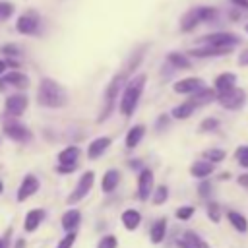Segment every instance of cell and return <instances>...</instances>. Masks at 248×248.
<instances>
[{
    "mask_svg": "<svg viewBox=\"0 0 248 248\" xmlns=\"http://www.w3.org/2000/svg\"><path fill=\"white\" fill-rule=\"evenodd\" d=\"M93 182H95V172H93V170L83 172V176H81V178H79V182H78V188L68 196V203H76V202L83 200V198L87 196V192L91 190Z\"/></svg>",
    "mask_w": 248,
    "mask_h": 248,
    "instance_id": "7",
    "label": "cell"
},
{
    "mask_svg": "<svg viewBox=\"0 0 248 248\" xmlns=\"http://www.w3.org/2000/svg\"><path fill=\"white\" fill-rule=\"evenodd\" d=\"M97 248H116V238H114L112 234H108V236H103V238L99 240Z\"/></svg>",
    "mask_w": 248,
    "mask_h": 248,
    "instance_id": "37",
    "label": "cell"
},
{
    "mask_svg": "<svg viewBox=\"0 0 248 248\" xmlns=\"http://www.w3.org/2000/svg\"><path fill=\"white\" fill-rule=\"evenodd\" d=\"M153 190V172L149 169H143L140 172V178H138V194H140V200H147L149 194Z\"/></svg>",
    "mask_w": 248,
    "mask_h": 248,
    "instance_id": "13",
    "label": "cell"
},
{
    "mask_svg": "<svg viewBox=\"0 0 248 248\" xmlns=\"http://www.w3.org/2000/svg\"><path fill=\"white\" fill-rule=\"evenodd\" d=\"M2 52L8 54V56H19L21 50H19L17 45H4V46H2Z\"/></svg>",
    "mask_w": 248,
    "mask_h": 248,
    "instance_id": "39",
    "label": "cell"
},
{
    "mask_svg": "<svg viewBox=\"0 0 248 248\" xmlns=\"http://www.w3.org/2000/svg\"><path fill=\"white\" fill-rule=\"evenodd\" d=\"M202 87H205L202 78H184V79H180L172 85L174 93H180V95H192L194 91H198Z\"/></svg>",
    "mask_w": 248,
    "mask_h": 248,
    "instance_id": "10",
    "label": "cell"
},
{
    "mask_svg": "<svg viewBox=\"0 0 248 248\" xmlns=\"http://www.w3.org/2000/svg\"><path fill=\"white\" fill-rule=\"evenodd\" d=\"M4 244H6V240H0V248H2V246H4Z\"/></svg>",
    "mask_w": 248,
    "mask_h": 248,
    "instance_id": "48",
    "label": "cell"
},
{
    "mask_svg": "<svg viewBox=\"0 0 248 248\" xmlns=\"http://www.w3.org/2000/svg\"><path fill=\"white\" fill-rule=\"evenodd\" d=\"M108 145H110V138H107V136L93 140V141L89 143V147H87V155H89V159H97V157H101L103 151H105Z\"/></svg>",
    "mask_w": 248,
    "mask_h": 248,
    "instance_id": "17",
    "label": "cell"
},
{
    "mask_svg": "<svg viewBox=\"0 0 248 248\" xmlns=\"http://www.w3.org/2000/svg\"><path fill=\"white\" fill-rule=\"evenodd\" d=\"M182 238H184L186 242H190V244H192L194 248H209V244H207V242H205V240H203L202 236H198V234H196L194 231H186Z\"/></svg>",
    "mask_w": 248,
    "mask_h": 248,
    "instance_id": "29",
    "label": "cell"
},
{
    "mask_svg": "<svg viewBox=\"0 0 248 248\" xmlns=\"http://www.w3.org/2000/svg\"><path fill=\"white\" fill-rule=\"evenodd\" d=\"M209 194V184L207 182H202L200 184V196H207Z\"/></svg>",
    "mask_w": 248,
    "mask_h": 248,
    "instance_id": "43",
    "label": "cell"
},
{
    "mask_svg": "<svg viewBox=\"0 0 248 248\" xmlns=\"http://www.w3.org/2000/svg\"><path fill=\"white\" fill-rule=\"evenodd\" d=\"M176 246H178V248H194V246H192L190 242H186L184 238H180V240H176Z\"/></svg>",
    "mask_w": 248,
    "mask_h": 248,
    "instance_id": "45",
    "label": "cell"
},
{
    "mask_svg": "<svg viewBox=\"0 0 248 248\" xmlns=\"http://www.w3.org/2000/svg\"><path fill=\"white\" fill-rule=\"evenodd\" d=\"M78 155H79V149L72 145V147H66V149H62V151H60L58 161H60V165H74V167H76Z\"/></svg>",
    "mask_w": 248,
    "mask_h": 248,
    "instance_id": "24",
    "label": "cell"
},
{
    "mask_svg": "<svg viewBox=\"0 0 248 248\" xmlns=\"http://www.w3.org/2000/svg\"><path fill=\"white\" fill-rule=\"evenodd\" d=\"M118 180H120L118 170L110 169V170H107V172H105V176H103V184H101V186H103V190H105V192H112V190L116 188Z\"/></svg>",
    "mask_w": 248,
    "mask_h": 248,
    "instance_id": "26",
    "label": "cell"
},
{
    "mask_svg": "<svg viewBox=\"0 0 248 248\" xmlns=\"http://www.w3.org/2000/svg\"><path fill=\"white\" fill-rule=\"evenodd\" d=\"M167 60H169L170 66H174V68H178V70H186V68L192 66V62L188 60V56L182 54V52H169V54H167Z\"/></svg>",
    "mask_w": 248,
    "mask_h": 248,
    "instance_id": "20",
    "label": "cell"
},
{
    "mask_svg": "<svg viewBox=\"0 0 248 248\" xmlns=\"http://www.w3.org/2000/svg\"><path fill=\"white\" fill-rule=\"evenodd\" d=\"M6 66H8V62H6V60H0V76L4 74V70H6Z\"/></svg>",
    "mask_w": 248,
    "mask_h": 248,
    "instance_id": "46",
    "label": "cell"
},
{
    "mask_svg": "<svg viewBox=\"0 0 248 248\" xmlns=\"http://www.w3.org/2000/svg\"><path fill=\"white\" fill-rule=\"evenodd\" d=\"M236 8H242V10H248V0H231Z\"/></svg>",
    "mask_w": 248,
    "mask_h": 248,
    "instance_id": "41",
    "label": "cell"
},
{
    "mask_svg": "<svg viewBox=\"0 0 248 248\" xmlns=\"http://www.w3.org/2000/svg\"><path fill=\"white\" fill-rule=\"evenodd\" d=\"M74 242H76V232H72V231H70V232H68V234L58 242V248H70Z\"/></svg>",
    "mask_w": 248,
    "mask_h": 248,
    "instance_id": "38",
    "label": "cell"
},
{
    "mask_svg": "<svg viewBox=\"0 0 248 248\" xmlns=\"http://www.w3.org/2000/svg\"><path fill=\"white\" fill-rule=\"evenodd\" d=\"M4 132H6V136H10L16 141H27V140H31V132L23 124H19V122H6L4 124Z\"/></svg>",
    "mask_w": 248,
    "mask_h": 248,
    "instance_id": "12",
    "label": "cell"
},
{
    "mask_svg": "<svg viewBox=\"0 0 248 248\" xmlns=\"http://www.w3.org/2000/svg\"><path fill=\"white\" fill-rule=\"evenodd\" d=\"M192 215H194V207H192V205H184V207H178V209H176V217H178L180 221H188Z\"/></svg>",
    "mask_w": 248,
    "mask_h": 248,
    "instance_id": "35",
    "label": "cell"
},
{
    "mask_svg": "<svg viewBox=\"0 0 248 248\" xmlns=\"http://www.w3.org/2000/svg\"><path fill=\"white\" fill-rule=\"evenodd\" d=\"M215 17H217V10L211 8V6H196V8H190V10L180 17V31H182V33L194 31L200 23L213 21Z\"/></svg>",
    "mask_w": 248,
    "mask_h": 248,
    "instance_id": "3",
    "label": "cell"
},
{
    "mask_svg": "<svg viewBox=\"0 0 248 248\" xmlns=\"http://www.w3.org/2000/svg\"><path fill=\"white\" fill-rule=\"evenodd\" d=\"M29 85V78L23 74V72H10L6 76L0 78V91H4L6 87H17V89H25Z\"/></svg>",
    "mask_w": 248,
    "mask_h": 248,
    "instance_id": "8",
    "label": "cell"
},
{
    "mask_svg": "<svg viewBox=\"0 0 248 248\" xmlns=\"http://www.w3.org/2000/svg\"><path fill=\"white\" fill-rule=\"evenodd\" d=\"M213 87L217 89V93H223V91H229L232 87H236V76L232 72H225V74H219L215 78V83Z\"/></svg>",
    "mask_w": 248,
    "mask_h": 248,
    "instance_id": "16",
    "label": "cell"
},
{
    "mask_svg": "<svg viewBox=\"0 0 248 248\" xmlns=\"http://www.w3.org/2000/svg\"><path fill=\"white\" fill-rule=\"evenodd\" d=\"M240 43V37L229 31H217V33H209L205 37L200 39V45H211V46H231L234 48Z\"/></svg>",
    "mask_w": 248,
    "mask_h": 248,
    "instance_id": "6",
    "label": "cell"
},
{
    "mask_svg": "<svg viewBox=\"0 0 248 248\" xmlns=\"http://www.w3.org/2000/svg\"><path fill=\"white\" fill-rule=\"evenodd\" d=\"M238 64H240V66H248V48H244V50L238 54Z\"/></svg>",
    "mask_w": 248,
    "mask_h": 248,
    "instance_id": "40",
    "label": "cell"
},
{
    "mask_svg": "<svg viewBox=\"0 0 248 248\" xmlns=\"http://www.w3.org/2000/svg\"><path fill=\"white\" fill-rule=\"evenodd\" d=\"M165 232H167V219H159V221H155V225L151 227V242H155V244H159L163 238H165Z\"/></svg>",
    "mask_w": 248,
    "mask_h": 248,
    "instance_id": "27",
    "label": "cell"
},
{
    "mask_svg": "<svg viewBox=\"0 0 248 248\" xmlns=\"http://www.w3.org/2000/svg\"><path fill=\"white\" fill-rule=\"evenodd\" d=\"M37 190H39V180H37V176H35V174H27V176L23 178L19 190H17V202H23V200L31 198Z\"/></svg>",
    "mask_w": 248,
    "mask_h": 248,
    "instance_id": "14",
    "label": "cell"
},
{
    "mask_svg": "<svg viewBox=\"0 0 248 248\" xmlns=\"http://www.w3.org/2000/svg\"><path fill=\"white\" fill-rule=\"evenodd\" d=\"M196 108H198V107H196L192 101H186V103H182V105H178V107L172 108V116L178 118V120H184V118L192 116Z\"/></svg>",
    "mask_w": 248,
    "mask_h": 248,
    "instance_id": "21",
    "label": "cell"
},
{
    "mask_svg": "<svg viewBox=\"0 0 248 248\" xmlns=\"http://www.w3.org/2000/svg\"><path fill=\"white\" fill-rule=\"evenodd\" d=\"M2 190H4V184H2V180H0V192H2Z\"/></svg>",
    "mask_w": 248,
    "mask_h": 248,
    "instance_id": "47",
    "label": "cell"
},
{
    "mask_svg": "<svg viewBox=\"0 0 248 248\" xmlns=\"http://www.w3.org/2000/svg\"><path fill=\"white\" fill-rule=\"evenodd\" d=\"M213 172V163L211 161H196L192 167H190V174L196 176V178H205Z\"/></svg>",
    "mask_w": 248,
    "mask_h": 248,
    "instance_id": "18",
    "label": "cell"
},
{
    "mask_svg": "<svg viewBox=\"0 0 248 248\" xmlns=\"http://www.w3.org/2000/svg\"><path fill=\"white\" fill-rule=\"evenodd\" d=\"M43 217H45V211H43V209H31V211L27 213V217H25L23 229H25L27 232H33V231H35V229L41 225Z\"/></svg>",
    "mask_w": 248,
    "mask_h": 248,
    "instance_id": "19",
    "label": "cell"
},
{
    "mask_svg": "<svg viewBox=\"0 0 248 248\" xmlns=\"http://www.w3.org/2000/svg\"><path fill=\"white\" fill-rule=\"evenodd\" d=\"M207 217L213 223H219L221 221V207H219V203H215V202H209L207 203Z\"/></svg>",
    "mask_w": 248,
    "mask_h": 248,
    "instance_id": "33",
    "label": "cell"
},
{
    "mask_svg": "<svg viewBox=\"0 0 248 248\" xmlns=\"http://www.w3.org/2000/svg\"><path fill=\"white\" fill-rule=\"evenodd\" d=\"M39 27H41V17H39V12H35V10L23 12L16 21V29L21 35H35L39 31Z\"/></svg>",
    "mask_w": 248,
    "mask_h": 248,
    "instance_id": "5",
    "label": "cell"
},
{
    "mask_svg": "<svg viewBox=\"0 0 248 248\" xmlns=\"http://www.w3.org/2000/svg\"><path fill=\"white\" fill-rule=\"evenodd\" d=\"M236 161H238L244 169H248V145H240V147L236 149Z\"/></svg>",
    "mask_w": 248,
    "mask_h": 248,
    "instance_id": "34",
    "label": "cell"
},
{
    "mask_svg": "<svg viewBox=\"0 0 248 248\" xmlns=\"http://www.w3.org/2000/svg\"><path fill=\"white\" fill-rule=\"evenodd\" d=\"M145 79L147 76L145 74H140L136 78H132L126 87L122 89V99H120V112L124 116H132L136 107H138V101L141 97V91H143V85H145Z\"/></svg>",
    "mask_w": 248,
    "mask_h": 248,
    "instance_id": "2",
    "label": "cell"
},
{
    "mask_svg": "<svg viewBox=\"0 0 248 248\" xmlns=\"http://www.w3.org/2000/svg\"><path fill=\"white\" fill-rule=\"evenodd\" d=\"M140 221H141V215H140L136 209H126V211L122 213V223H124V227H126L128 231H134V229L140 225Z\"/></svg>",
    "mask_w": 248,
    "mask_h": 248,
    "instance_id": "25",
    "label": "cell"
},
{
    "mask_svg": "<svg viewBox=\"0 0 248 248\" xmlns=\"http://www.w3.org/2000/svg\"><path fill=\"white\" fill-rule=\"evenodd\" d=\"M79 219H81L79 211H78V209H70V211H66V213L62 215V227H64L66 231H74V229L79 225Z\"/></svg>",
    "mask_w": 248,
    "mask_h": 248,
    "instance_id": "22",
    "label": "cell"
},
{
    "mask_svg": "<svg viewBox=\"0 0 248 248\" xmlns=\"http://www.w3.org/2000/svg\"><path fill=\"white\" fill-rule=\"evenodd\" d=\"M238 184L244 186V188H248V174H240L238 176Z\"/></svg>",
    "mask_w": 248,
    "mask_h": 248,
    "instance_id": "44",
    "label": "cell"
},
{
    "mask_svg": "<svg viewBox=\"0 0 248 248\" xmlns=\"http://www.w3.org/2000/svg\"><path fill=\"white\" fill-rule=\"evenodd\" d=\"M37 101L43 107L58 108V107H64L66 105V91L52 78H41L39 91H37Z\"/></svg>",
    "mask_w": 248,
    "mask_h": 248,
    "instance_id": "1",
    "label": "cell"
},
{
    "mask_svg": "<svg viewBox=\"0 0 248 248\" xmlns=\"http://www.w3.org/2000/svg\"><path fill=\"white\" fill-rule=\"evenodd\" d=\"M188 101H192L196 107L207 105V103H211V101H217V89H215V87H213V89H209V87H202V89L194 91L192 97H190Z\"/></svg>",
    "mask_w": 248,
    "mask_h": 248,
    "instance_id": "15",
    "label": "cell"
},
{
    "mask_svg": "<svg viewBox=\"0 0 248 248\" xmlns=\"http://www.w3.org/2000/svg\"><path fill=\"white\" fill-rule=\"evenodd\" d=\"M217 103L227 110H236L246 103V91L240 87H232L229 91L217 93Z\"/></svg>",
    "mask_w": 248,
    "mask_h": 248,
    "instance_id": "4",
    "label": "cell"
},
{
    "mask_svg": "<svg viewBox=\"0 0 248 248\" xmlns=\"http://www.w3.org/2000/svg\"><path fill=\"white\" fill-rule=\"evenodd\" d=\"M244 31H246V33H248V23H246V25H244Z\"/></svg>",
    "mask_w": 248,
    "mask_h": 248,
    "instance_id": "49",
    "label": "cell"
},
{
    "mask_svg": "<svg viewBox=\"0 0 248 248\" xmlns=\"http://www.w3.org/2000/svg\"><path fill=\"white\" fill-rule=\"evenodd\" d=\"M27 108V97L21 95V93H16V95H10L6 99V112L10 116H21Z\"/></svg>",
    "mask_w": 248,
    "mask_h": 248,
    "instance_id": "11",
    "label": "cell"
},
{
    "mask_svg": "<svg viewBox=\"0 0 248 248\" xmlns=\"http://www.w3.org/2000/svg\"><path fill=\"white\" fill-rule=\"evenodd\" d=\"M167 198H169V188L167 186H157L155 188V194H153V203L155 205H161V203L167 202Z\"/></svg>",
    "mask_w": 248,
    "mask_h": 248,
    "instance_id": "32",
    "label": "cell"
},
{
    "mask_svg": "<svg viewBox=\"0 0 248 248\" xmlns=\"http://www.w3.org/2000/svg\"><path fill=\"white\" fill-rule=\"evenodd\" d=\"M14 4L12 2H8V0H0V21H6V19H10L12 17V14H14Z\"/></svg>",
    "mask_w": 248,
    "mask_h": 248,
    "instance_id": "30",
    "label": "cell"
},
{
    "mask_svg": "<svg viewBox=\"0 0 248 248\" xmlns=\"http://www.w3.org/2000/svg\"><path fill=\"white\" fill-rule=\"evenodd\" d=\"M227 219H229V223H231L238 232H246V231H248V221H246L244 215H240V213H236V211H227Z\"/></svg>",
    "mask_w": 248,
    "mask_h": 248,
    "instance_id": "23",
    "label": "cell"
},
{
    "mask_svg": "<svg viewBox=\"0 0 248 248\" xmlns=\"http://www.w3.org/2000/svg\"><path fill=\"white\" fill-rule=\"evenodd\" d=\"M143 134H145V126H134L130 132H128V136H126V145L132 149V147H136L138 143H140V140L143 138Z\"/></svg>",
    "mask_w": 248,
    "mask_h": 248,
    "instance_id": "28",
    "label": "cell"
},
{
    "mask_svg": "<svg viewBox=\"0 0 248 248\" xmlns=\"http://www.w3.org/2000/svg\"><path fill=\"white\" fill-rule=\"evenodd\" d=\"M232 52L231 46H211V45H202V46H196L192 48L188 54L190 56H196V58H209V56H225Z\"/></svg>",
    "mask_w": 248,
    "mask_h": 248,
    "instance_id": "9",
    "label": "cell"
},
{
    "mask_svg": "<svg viewBox=\"0 0 248 248\" xmlns=\"http://www.w3.org/2000/svg\"><path fill=\"white\" fill-rule=\"evenodd\" d=\"M203 157H205L207 161H211V163H221V161L225 159V151L213 147V149H207V151L203 153Z\"/></svg>",
    "mask_w": 248,
    "mask_h": 248,
    "instance_id": "31",
    "label": "cell"
},
{
    "mask_svg": "<svg viewBox=\"0 0 248 248\" xmlns=\"http://www.w3.org/2000/svg\"><path fill=\"white\" fill-rule=\"evenodd\" d=\"M217 126H219V120L217 118H205L200 124V132H209V130H215Z\"/></svg>",
    "mask_w": 248,
    "mask_h": 248,
    "instance_id": "36",
    "label": "cell"
},
{
    "mask_svg": "<svg viewBox=\"0 0 248 248\" xmlns=\"http://www.w3.org/2000/svg\"><path fill=\"white\" fill-rule=\"evenodd\" d=\"M74 169V165H58V172H72Z\"/></svg>",
    "mask_w": 248,
    "mask_h": 248,
    "instance_id": "42",
    "label": "cell"
}]
</instances>
